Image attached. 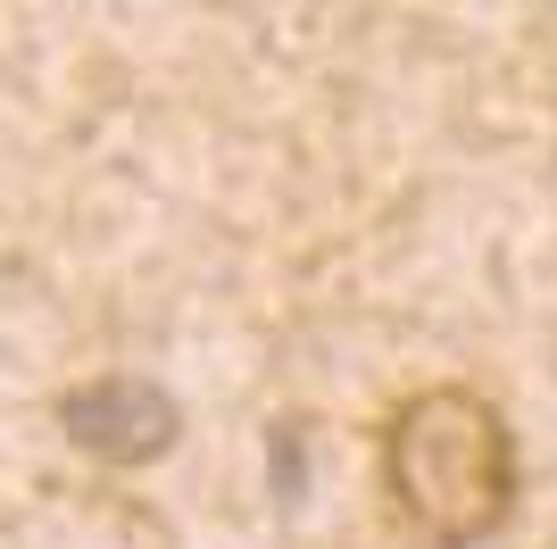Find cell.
Here are the masks:
<instances>
[{
	"instance_id": "cell-1",
	"label": "cell",
	"mask_w": 557,
	"mask_h": 549,
	"mask_svg": "<svg viewBox=\"0 0 557 549\" xmlns=\"http://www.w3.org/2000/svg\"><path fill=\"white\" fill-rule=\"evenodd\" d=\"M524 500L508 408L474 383H424L383 416V508L417 549H483Z\"/></svg>"
},
{
	"instance_id": "cell-2",
	"label": "cell",
	"mask_w": 557,
	"mask_h": 549,
	"mask_svg": "<svg viewBox=\"0 0 557 549\" xmlns=\"http://www.w3.org/2000/svg\"><path fill=\"white\" fill-rule=\"evenodd\" d=\"M59 434H67L75 450H92L100 466H150V457L175 450L184 408H175V391L150 383V375H92V383L59 391Z\"/></svg>"
}]
</instances>
